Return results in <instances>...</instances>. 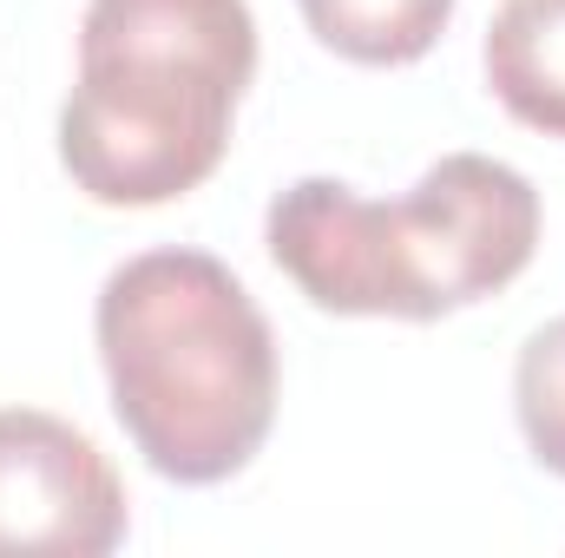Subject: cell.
Segmentation results:
<instances>
[{
	"label": "cell",
	"instance_id": "6da1fadb",
	"mask_svg": "<svg viewBox=\"0 0 565 558\" xmlns=\"http://www.w3.org/2000/svg\"><path fill=\"white\" fill-rule=\"evenodd\" d=\"M93 335L113 415L151 473L217 486L277 420V335L211 250H139L99 282Z\"/></svg>",
	"mask_w": 565,
	"mask_h": 558
},
{
	"label": "cell",
	"instance_id": "7a4b0ae2",
	"mask_svg": "<svg viewBox=\"0 0 565 558\" xmlns=\"http://www.w3.org/2000/svg\"><path fill=\"white\" fill-rule=\"evenodd\" d=\"M264 244L329 315L434 322L500 296L533 264L540 191L487 151H447L388 204L342 178H296L270 197Z\"/></svg>",
	"mask_w": 565,
	"mask_h": 558
},
{
	"label": "cell",
	"instance_id": "3957f363",
	"mask_svg": "<svg viewBox=\"0 0 565 558\" xmlns=\"http://www.w3.org/2000/svg\"><path fill=\"white\" fill-rule=\"evenodd\" d=\"M250 79V0H86L60 164L106 211L171 204L224 164Z\"/></svg>",
	"mask_w": 565,
	"mask_h": 558
},
{
	"label": "cell",
	"instance_id": "277c9868",
	"mask_svg": "<svg viewBox=\"0 0 565 558\" xmlns=\"http://www.w3.org/2000/svg\"><path fill=\"white\" fill-rule=\"evenodd\" d=\"M126 539V480L93 433L0 408V558H106Z\"/></svg>",
	"mask_w": 565,
	"mask_h": 558
},
{
	"label": "cell",
	"instance_id": "5b68a950",
	"mask_svg": "<svg viewBox=\"0 0 565 558\" xmlns=\"http://www.w3.org/2000/svg\"><path fill=\"white\" fill-rule=\"evenodd\" d=\"M480 60L520 126L565 139V0H500Z\"/></svg>",
	"mask_w": 565,
	"mask_h": 558
},
{
	"label": "cell",
	"instance_id": "8992f818",
	"mask_svg": "<svg viewBox=\"0 0 565 558\" xmlns=\"http://www.w3.org/2000/svg\"><path fill=\"white\" fill-rule=\"evenodd\" d=\"M309 33L355 66H415L454 20V0H296Z\"/></svg>",
	"mask_w": 565,
	"mask_h": 558
},
{
	"label": "cell",
	"instance_id": "52a82bcc",
	"mask_svg": "<svg viewBox=\"0 0 565 558\" xmlns=\"http://www.w3.org/2000/svg\"><path fill=\"white\" fill-rule=\"evenodd\" d=\"M513 415H520L533 460L565 480V315L526 335L513 362Z\"/></svg>",
	"mask_w": 565,
	"mask_h": 558
}]
</instances>
